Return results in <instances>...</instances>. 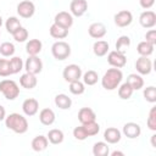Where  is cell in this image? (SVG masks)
<instances>
[{
  "label": "cell",
  "mask_w": 156,
  "mask_h": 156,
  "mask_svg": "<svg viewBox=\"0 0 156 156\" xmlns=\"http://www.w3.org/2000/svg\"><path fill=\"white\" fill-rule=\"evenodd\" d=\"M5 126L7 129L17 133V134H24L28 130V121L24 116L20 113H10L5 117Z\"/></svg>",
  "instance_id": "obj_1"
},
{
  "label": "cell",
  "mask_w": 156,
  "mask_h": 156,
  "mask_svg": "<svg viewBox=\"0 0 156 156\" xmlns=\"http://www.w3.org/2000/svg\"><path fill=\"white\" fill-rule=\"evenodd\" d=\"M122 79H123L122 71L119 68L112 67V68H108L104 73V76L101 78V85L106 90H115V89L118 88Z\"/></svg>",
  "instance_id": "obj_2"
},
{
  "label": "cell",
  "mask_w": 156,
  "mask_h": 156,
  "mask_svg": "<svg viewBox=\"0 0 156 156\" xmlns=\"http://www.w3.org/2000/svg\"><path fill=\"white\" fill-rule=\"evenodd\" d=\"M0 93L7 100H15L20 95V87L12 79H2L0 82Z\"/></svg>",
  "instance_id": "obj_3"
},
{
  "label": "cell",
  "mask_w": 156,
  "mask_h": 156,
  "mask_svg": "<svg viewBox=\"0 0 156 156\" xmlns=\"http://www.w3.org/2000/svg\"><path fill=\"white\" fill-rule=\"evenodd\" d=\"M51 54L55 60L57 61H63L69 57L71 55V46L68 43L63 40H57L52 44L51 46Z\"/></svg>",
  "instance_id": "obj_4"
},
{
  "label": "cell",
  "mask_w": 156,
  "mask_h": 156,
  "mask_svg": "<svg viewBox=\"0 0 156 156\" xmlns=\"http://www.w3.org/2000/svg\"><path fill=\"white\" fill-rule=\"evenodd\" d=\"M82 68L76 65V63H71V65H67L65 68H63V72H62V77L66 82L71 83L73 80H79L82 78Z\"/></svg>",
  "instance_id": "obj_5"
},
{
  "label": "cell",
  "mask_w": 156,
  "mask_h": 156,
  "mask_svg": "<svg viewBox=\"0 0 156 156\" xmlns=\"http://www.w3.org/2000/svg\"><path fill=\"white\" fill-rule=\"evenodd\" d=\"M17 13L22 18H30L35 13V5L29 0H23L17 5Z\"/></svg>",
  "instance_id": "obj_6"
},
{
  "label": "cell",
  "mask_w": 156,
  "mask_h": 156,
  "mask_svg": "<svg viewBox=\"0 0 156 156\" xmlns=\"http://www.w3.org/2000/svg\"><path fill=\"white\" fill-rule=\"evenodd\" d=\"M107 62L110 66L112 67H116V68H123L127 63V57H126V54H122V52H118L116 50L113 51H110L108 55H107Z\"/></svg>",
  "instance_id": "obj_7"
},
{
  "label": "cell",
  "mask_w": 156,
  "mask_h": 156,
  "mask_svg": "<svg viewBox=\"0 0 156 156\" xmlns=\"http://www.w3.org/2000/svg\"><path fill=\"white\" fill-rule=\"evenodd\" d=\"M54 23L57 24V26H60V27H62V28L69 29L73 26V16L71 15V12L60 11L58 13L55 15Z\"/></svg>",
  "instance_id": "obj_8"
},
{
  "label": "cell",
  "mask_w": 156,
  "mask_h": 156,
  "mask_svg": "<svg viewBox=\"0 0 156 156\" xmlns=\"http://www.w3.org/2000/svg\"><path fill=\"white\" fill-rule=\"evenodd\" d=\"M135 68L140 76H147L152 71V62L149 56H140L135 61Z\"/></svg>",
  "instance_id": "obj_9"
},
{
  "label": "cell",
  "mask_w": 156,
  "mask_h": 156,
  "mask_svg": "<svg viewBox=\"0 0 156 156\" xmlns=\"http://www.w3.org/2000/svg\"><path fill=\"white\" fill-rule=\"evenodd\" d=\"M24 68H26V72H29V73H33V74H38L43 69V62L38 57V55L29 56L24 62Z\"/></svg>",
  "instance_id": "obj_10"
},
{
  "label": "cell",
  "mask_w": 156,
  "mask_h": 156,
  "mask_svg": "<svg viewBox=\"0 0 156 156\" xmlns=\"http://www.w3.org/2000/svg\"><path fill=\"white\" fill-rule=\"evenodd\" d=\"M113 20H115V24L117 27L123 28V27H128L133 22V15L128 10H122V11H118L113 16Z\"/></svg>",
  "instance_id": "obj_11"
},
{
  "label": "cell",
  "mask_w": 156,
  "mask_h": 156,
  "mask_svg": "<svg viewBox=\"0 0 156 156\" xmlns=\"http://www.w3.org/2000/svg\"><path fill=\"white\" fill-rule=\"evenodd\" d=\"M139 23L144 28H154L156 26V13L151 10H145L139 16Z\"/></svg>",
  "instance_id": "obj_12"
},
{
  "label": "cell",
  "mask_w": 156,
  "mask_h": 156,
  "mask_svg": "<svg viewBox=\"0 0 156 156\" xmlns=\"http://www.w3.org/2000/svg\"><path fill=\"white\" fill-rule=\"evenodd\" d=\"M88 10V1L87 0H72L69 4V11L72 16L82 17Z\"/></svg>",
  "instance_id": "obj_13"
},
{
  "label": "cell",
  "mask_w": 156,
  "mask_h": 156,
  "mask_svg": "<svg viewBox=\"0 0 156 156\" xmlns=\"http://www.w3.org/2000/svg\"><path fill=\"white\" fill-rule=\"evenodd\" d=\"M122 133L124 134V136H127L128 139H136L138 136H140L141 134V128L138 123L135 122H127L123 126Z\"/></svg>",
  "instance_id": "obj_14"
},
{
  "label": "cell",
  "mask_w": 156,
  "mask_h": 156,
  "mask_svg": "<svg viewBox=\"0 0 156 156\" xmlns=\"http://www.w3.org/2000/svg\"><path fill=\"white\" fill-rule=\"evenodd\" d=\"M88 33L91 38L94 39H101L106 35L107 33V29H106V26L101 22H94L89 26L88 28Z\"/></svg>",
  "instance_id": "obj_15"
},
{
  "label": "cell",
  "mask_w": 156,
  "mask_h": 156,
  "mask_svg": "<svg viewBox=\"0 0 156 156\" xmlns=\"http://www.w3.org/2000/svg\"><path fill=\"white\" fill-rule=\"evenodd\" d=\"M38 110H39V102H38L37 99L29 98V99H26L23 101V104H22V111L28 117L37 115Z\"/></svg>",
  "instance_id": "obj_16"
},
{
  "label": "cell",
  "mask_w": 156,
  "mask_h": 156,
  "mask_svg": "<svg viewBox=\"0 0 156 156\" xmlns=\"http://www.w3.org/2000/svg\"><path fill=\"white\" fill-rule=\"evenodd\" d=\"M122 138V133L119 129L115 127H108L104 132V139L107 144H117Z\"/></svg>",
  "instance_id": "obj_17"
},
{
  "label": "cell",
  "mask_w": 156,
  "mask_h": 156,
  "mask_svg": "<svg viewBox=\"0 0 156 156\" xmlns=\"http://www.w3.org/2000/svg\"><path fill=\"white\" fill-rule=\"evenodd\" d=\"M37 83H38V79H37V74H33V73H29V72H26L21 76L20 78V84L22 88L24 89H33L37 87Z\"/></svg>",
  "instance_id": "obj_18"
},
{
  "label": "cell",
  "mask_w": 156,
  "mask_h": 156,
  "mask_svg": "<svg viewBox=\"0 0 156 156\" xmlns=\"http://www.w3.org/2000/svg\"><path fill=\"white\" fill-rule=\"evenodd\" d=\"M78 121L84 124L91 121H96V115L94 112V110H91L90 107H82L78 111Z\"/></svg>",
  "instance_id": "obj_19"
},
{
  "label": "cell",
  "mask_w": 156,
  "mask_h": 156,
  "mask_svg": "<svg viewBox=\"0 0 156 156\" xmlns=\"http://www.w3.org/2000/svg\"><path fill=\"white\" fill-rule=\"evenodd\" d=\"M56 119V116H55V112L51 110V108H43L40 112H39V121L41 124L44 126H51Z\"/></svg>",
  "instance_id": "obj_20"
},
{
  "label": "cell",
  "mask_w": 156,
  "mask_h": 156,
  "mask_svg": "<svg viewBox=\"0 0 156 156\" xmlns=\"http://www.w3.org/2000/svg\"><path fill=\"white\" fill-rule=\"evenodd\" d=\"M30 145H32V149H33L34 151L41 152V151H44V150L48 147L49 140H48V138H46L45 135H37V136L33 138Z\"/></svg>",
  "instance_id": "obj_21"
},
{
  "label": "cell",
  "mask_w": 156,
  "mask_h": 156,
  "mask_svg": "<svg viewBox=\"0 0 156 156\" xmlns=\"http://www.w3.org/2000/svg\"><path fill=\"white\" fill-rule=\"evenodd\" d=\"M43 49V43L39 39H30L26 44V51L29 56H35L38 55Z\"/></svg>",
  "instance_id": "obj_22"
},
{
  "label": "cell",
  "mask_w": 156,
  "mask_h": 156,
  "mask_svg": "<svg viewBox=\"0 0 156 156\" xmlns=\"http://www.w3.org/2000/svg\"><path fill=\"white\" fill-rule=\"evenodd\" d=\"M46 138H48V140H49L51 144H54V145H58V144H61V143L63 141V139H65V134H63V132H62L61 129L54 128V129H50V130L48 132Z\"/></svg>",
  "instance_id": "obj_23"
},
{
  "label": "cell",
  "mask_w": 156,
  "mask_h": 156,
  "mask_svg": "<svg viewBox=\"0 0 156 156\" xmlns=\"http://www.w3.org/2000/svg\"><path fill=\"white\" fill-rule=\"evenodd\" d=\"M108 49H110V45L105 40H98L93 45V51H94L95 56H98V57L105 56L108 52Z\"/></svg>",
  "instance_id": "obj_24"
},
{
  "label": "cell",
  "mask_w": 156,
  "mask_h": 156,
  "mask_svg": "<svg viewBox=\"0 0 156 156\" xmlns=\"http://www.w3.org/2000/svg\"><path fill=\"white\" fill-rule=\"evenodd\" d=\"M55 105L61 110H68L72 106V100L66 94H57L55 96Z\"/></svg>",
  "instance_id": "obj_25"
},
{
  "label": "cell",
  "mask_w": 156,
  "mask_h": 156,
  "mask_svg": "<svg viewBox=\"0 0 156 156\" xmlns=\"http://www.w3.org/2000/svg\"><path fill=\"white\" fill-rule=\"evenodd\" d=\"M127 83H129V85L133 88V90H140L144 87V79L140 74L136 73H130L127 77Z\"/></svg>",
  "instance_id": "obj_26"
},
{
  "label": "cell",
  "mask_w": 156,
  "mask_h": 156,
  "mask_svg": "<svg viewBox=\"0 0 156 156\" xmlns=\"http://www.w3.org/2000/svg\"><path fill=\"white\" fill-rule=\"evenodd\" d=\"M49 32H50V35L52 38H55V39H65L68 35V29L62 28V27H60V26H57L55 23L51 24Z\"/></svg>",
  "instance_id": "obj_27"
},
{
  "label": "cell",
  "mask_w": 156,
  "mask_h": 156,
  "mask_svg": "<svg viewBox=\"0 0 156 156\" xmlns=\"http://www.w3.org/2000/svg\"><path fill=\"white\" fill-rule=\"evenodd\" d=\"M130 46V38L128 35H121L116 41V51L126 54Z\"/></svg>",
  "instance_id": "obj_28"
},
{
  "label": "cell",
  "mask_w": 156,
  "mask_h": 156,
  "mask_svg": "<svg viewBox=\"0 0 156 156\" xmlns=\"http://www.w3.org/2000/svg\"><path fill=\"white\" fill-rule=\"evenodd\" d=\"M110 154V149L106 141H98L93 146V155L94 156H107Z\"/></svg>",
  "instance_id": "obj_29"
},
{
  "label": "cell",
  "mask_w": 156,
  "mask_h": 156,
  "mask_svg": "<svg viewBox=\"0 0 156 156\" xmlns=\"http://www.w3.org/2000/svg\"><path fill=\"white\" fill-rule=\"evenodd\" d=\"M133 93H134V90H133V88L129 85V83L124 82V83H122V84L118 85V96H119L122 100H128V99H130L132 95H133Z\"/></svg>",
  "instance_id": "obj_30"
},
{
  "label": "cell",
  "mask_w": 156,
  "mask_h": 156,
  "mask_svg": "<svg viewBox=\"0 0 156 156\" xmlns=\"http://www.w3.org/2000/svg\"><path fill=\"white\" fill-rule=\"evenodd\" d=\"M154 48H155V45L147 43L146 40H143V41H140L138 44L136 51H138V54L140 56H150L154 52Z\"/></svg>",
  "instance_id": "obj_31"
},
{
  "label": "cell",
  "mask_w": 156,
  "mask_h": 156,
  "mask_svg": "<svg viewBox=\"0 0 156 156\" xmlns=\"http://www.w3.org/2000/svg\"><path fill=\"white\" fill-rule=\"evenodd\" d=\"M82 78H83V83L85 85H95L98 83V80H99L98 72H95L93 69H89L84 74H82Z\"/></svg>",
  "instance_id": "obj_32"
},
{
  "label": "cell",
  "mask_w": 156,
  "mask_h": 156,
  "mask_svg": "<svg viewBox=\"0 0 156 156\" xmlns=\"http://www.w3.org/2000/svg\"><path fill=\"white\" fill-rule=\"evenodd\" d=\"M9 62H10V68H11V73H12V74L20 73V71L23 69L24 63H23V61H22L21 57H18V56H12V57L9 60Z\"/></svg>",
  "instance_id": "obj_33"
},
{
  "label": "cell",
  "mask_w": 156,
  "mask_h": 156,
  "mask_svg": "<svg viewBox=\"0 0 156 156\" xmlns=\"http://www.w3.org/2000/svg\"><path fill=\"white\" fill-rule=\"evenodd\" d=\"M5 27H6V30H7L10 34H13V33L21 27V22H20V20H18L17 17L11 16V17H9V18L6 20Z\"/></svg>",
  "instance_id": "obj_34"
},
{
  "label": "cell",
  "mask_w": 156,
  "mask_h": 156,
  "mask_svg": "<svg viewBox=\"0 0 156 156\" xmlns=\"http://www.w3.org/2000/svg\"><path fill=\"white\" fill-rule=\"evenodd\" d=\"M16 51V48L12 43L10 41H4L2 44H0V54L4 56V57H11L13 56Z\"/></svg>",
  "instance_id": "obj_35"
},
{
  "label": "cell",
  "mask_w": 156,
  "mask_h": 156,
  "mask_svg": "<svg viewBox=\"0 0 156 156\" xmlns=\"http://www.w3.org/2000/svg\"><path fill=\"white\" fill-rule=\"evenodd\" d=\"M69 91L73 95H82L85 91V84L79 80H73L69 83Z\"/></svg>",
  "instance_id": "obj_36"
},
{
  "label": "cell",
  "mask_w": 156,
  "mask_h": 156,
  "mask_svg": "<svg viewBox=\"0 0 156 156\" xmlns=\"http://www.w3.org/2000/svg\"><path fill=\"white\" fill-rule=\"evenodd\" d=\"M82 126L84 127V129H85L88 136H94V135H96V134L100 132V126H99V123H98L96 121H91V122L84 123V124H82Z\"/></svg>",
  "instance_id": "obj_37"
},
{
  "label": "cell",
  "mask_w": 156,
  "mask_h": 156,
  "mask_svg": "<svg viewBox=\"0 0 156 156\" xmlns=\"http://www.w3.org/2000/svg\"><path fill=\"white\" fill-rule=\"evenodd\" d=\"M143 95H144V99L147 101V102H156V88L154 85H150V87H146L143 91Z\"/></svg>",
  "instance_id": "obj_38"
},
{
  "label": "cell",
  "mask_w": 156,
  "mask_h": 156,
  "mask_svg": "<svg viewBox=\"0 0 156 156\" xmlns=\"http://www.w3.org/2000/svg\"><path fill=\"white\" fill-rule=\"evenodd\" d=\"M12 37H13V39L17 41V43H23V41H26L27 39H28V30L24 28V27H20L13 34H12Z\"/></svg>",
  "instance_id": "obj_39"
},
{
  "label": "cell",
  "mask_w": 156,
  "mask_h": 156,
  "mask_svg": "<svg viewBox=\"0 0 156 156\" xmlns=\"http://www.w3.org/2000/svg\"><path fill=\"white\" fill-rule=\"evenodd\" d=\"M10 62L6 58H0V77H9L11 76Z\"/></svg>",
  "instance_id": "obj_40"
},
{
  "label": "cell",
  "mask_w": 156,
  "mask_h": 156,
  "mask_svg": "<svg viewBox=\"0 0 156 156\" xmlns=\"http://www.w3.org/2000/svg\"><path fill=\"white\" fill-rule=\"evenodd\" d=\"M146 124H147L149 129H151L152 132L156 130V107H151V110L149 112V117H147Z\"/></svg>",
  "instance_id": "obj_41"
},
{
  "label": "cell",
  "mask_w": 156,
  "mask_h": 156,
  "mask_svg": "<svg viewBox=\"0 0 156 156\" xmlns=\"http://www.w3.org/2000/svg\"><path fill=\"white\" fill-rule=\"evenodd\" d=\"M73 136H74L77 140L83 141V140H85V139L88 138V134H87L84 127H83V126H79V127H76V128L73 129Z\"/></svg>",
  "instance_id": "obj_42"
},
{
  "label": "cell",
  "mask_w": 156,
  "mask_h": 156,
  "mask_svg": "<svg viewBox=\"0 0 156 156\" xmlns=\"http://www.w3.org/2000/svg\"><path fill=\"white\" fill-rule=\"evenodd\" d=\"M145 40H146L147 43L155 45V44H156V30H155V29L147 30L146 34H145Z\"/></svg>",
  "instance_id": "obj_43"
},
{
  "label": "cell",
  "mask_w": 156,
  "mask_h": 156,
  "mask_svg": "<svg viewBox=\"0 0 156 156\" xmlns=\"http://www.w3.org/2000/svg\"><path fill=\"white\" fill-rule=\"evenodd\" d=\"M139 4H140V6H141L143 9L149 10V9H151V7L154 6L155 0H139Z\"/></svg>",
  "instance_id": "obj_44"
},
{
  "label": "cell",
  "mask_w": 156,
  "mask_h": 156,
  "mask_svg": "<svg viewBox=\"0 0 156 156\" xmlns=\"http://www.w3.org/2000/svg\"><path fill=\"white\" fill-rule=\"evenodd\" d=\"M5 117H6V110L2 105H0V122L5 121Z\"/></svg>",
  "instance_id": "obj_45"
},
{
  "label": "cell",
  "mask_w": 156,
  "mask_h": 156,
  "mask_svg": "<svg viewBox=\"0 0 156 156\" xmlns=\"http://www.w3.org/2000/svg\"><path fill=\"white\" fill-rule=\"evenodd\" d=\"M117 155H119V156H123L124 155V152H122V151H112L111 152V156H117Z\"/></svg>",
  "instance_id": "obj_46"
},
{
  "label": "cell",
  "mask_w": 156,
  "mask_h": 156,
  "mask_svg": "<svg viewBox=\"0 0 156 156\" xmlns=\"http://www.w3.org/2000/svg\"><path fill=\"white\" fill-rule=\"evenodd\" d=\"M155 139H156V134L151 135V145H152V147H156V144H155Z\"/></svg>",
  "instance_id": "obj_47"
},
{
  "label": "cell",
  "mask_w": 156,
  "mask_h": 156,
  "mask_svg": "<svg viewBox=\"0 0 156 156\" xmlns=\"http://www.w3.org/2000/svg\"><path fill=\"white\" fill-rule=\"evenodd\" d=\"M1 24H2V18H1V16H0V27H1Z\"/></svg>",
  "instance_id": "obj_48"
}]
</instances>
